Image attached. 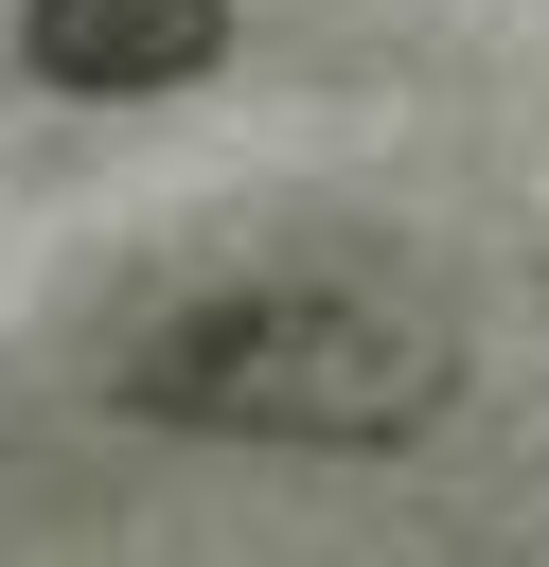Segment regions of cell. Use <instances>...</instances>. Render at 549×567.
I'll use <instances>...</instances> for the list:
<instances>
[{"mask_svg": "<svg viewBox=\"0 0 549 567\" xmlns=\"http://www.w3.org/2000/svg\"><path fill=\"white\" fill-rule=\"evenodd\" d=\"M460 390V301L372 248V230H266V248H177L89 319V408L177 425V443H283V461H372L443 425Z\"/></svg>", "mask_w": 549, "mask_h": 567, "instance_id": "6da1fadb", "label": "cell"}, {"mask_svg": "<svg viewBox=\"0 0 549 567\" xmlns=\"http://www.w3.org/2000/svg\"><path fill=\"white\" fill-rule=\"evenodd\" d=\"M230 53V0H18V71L71 89V106H142V89H195Z\"/></svg>", "mask_w": 549, "mask_h": 567, "instance_id": "7a4b0ae2", "label": "cell"}]
</instances>
